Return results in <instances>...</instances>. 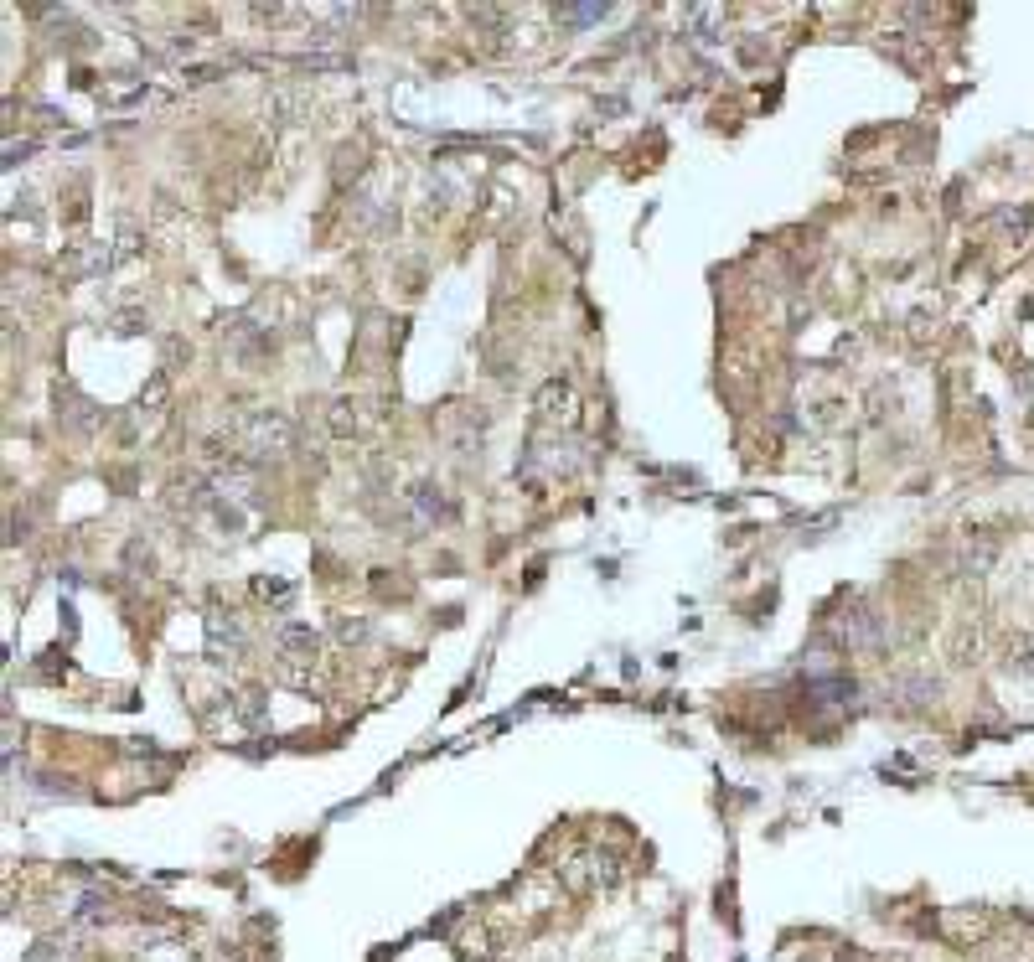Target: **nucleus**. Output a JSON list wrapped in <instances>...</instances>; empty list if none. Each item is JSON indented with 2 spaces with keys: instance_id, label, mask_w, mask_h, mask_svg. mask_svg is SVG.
<instances>
[{
  "instance_id": "obj_1",
  "label": "nucleus",
  "mask_w": 1034,
  "mask_h": 962,
  "mask_svg": "<svg viewBox=\"0 0 1034 962\" xmlns=\"http://www.w3.org/2000/svg\"><path fill=\"white\" fill-rule=\"evenodd\" d=\"M243 435H249V445L259 450V456H269V450H290V419H280V414H254L249 425H243Z\"/></svg>"
}]
</instances>
